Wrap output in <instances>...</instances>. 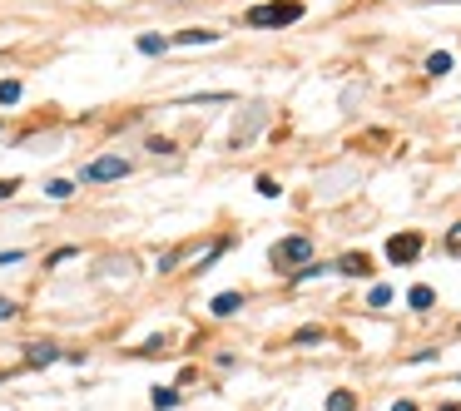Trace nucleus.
Wrapping results in <instances>:
<instances>
[{
	"instance_id": "0eeeda50",
	"label": "nucleus",
	"mask_w": 461,
	"mask_h": 411,
	"mask_svg": "<svg viewBox=\"0 0 461 411\" xmlns=\"http://www.w3.org/2000/svg\"><path fill=\"white\" fill-rule=\"evenodd\" d=\"M208 307H214V317H234L238 307H243V293H219V297L208 302Z\"/></svg>"
},
{
	"instance_id": "f3484780",
	"label": "nucleus",
	"mask_w": 461,
	"mask_h": 411,
	"mask_svg": "<svg viewBox=\"0 0 461 411\" xmlns=\"http://www.w3.org/2000/svg\"><path fill=\"white\" fill-rule=\"evenodd\" d=\"M164 45H169V40H159V35H139V50H144V55H159Z\"/></svg>"
},
{
	"instance_id": "f257e3e1",
	"label": "nucleus",
	"mask_w": 461,
	"mask_h": 411,
	"mask_svg": "<svg viewBox=\"0 0 461 411\" xmlns=\"http://www.w3.org/2000/svg\"><path fill=\"white\" fill-rule=\"evenodd\" d=\"M243 20H248V25H258V30H268V25H298L303 5H298V0H268V5H253Z\"/></svg>"
},
{
	"instance_id": "6ab92c4d",
	"label": "nucleus",
	"mask_w": 461,
	"mask_h": 411,
	"mask_svg": "<svg viewBox=\"0 0 461 411\" xmlns=\"http://www.w3.org/2000/svg\"><path fill=\"white\" fill-rule=\"evenodd\" d=\"M253 189H258V194H263V198H278V194H283V189H278V183H273V178H268V174H263V178H258V183H253Z\"/></svg>"
},
{
	"instance_id": "20e7f679",
	"label": "nucleus",
	"mask_w": 461,
	"mask_h": 411,
	"mask_svg": "<svg viewBox=\"0 0 461 411\" xmlns=\"http://www.w3.org/2000/svg\"><path fill=\"white\" fill-rule=\"evenodd\" d=\"M124 174H129V159H95L90 163V169H85V178H124Z\"/></svg>"
},
{
	"instance_id": "dca6fc26",
	"label": "nucleus",
	"mask_w": 461,
	"mask_h": 411,
	"mask_svg": "<svg viewBox=\"0 0 461 411\" xmlns=\"http://www.w3.org/2000/svg\"><path fill=\"white\" fill-rule=\"evenodd\" d=\"M327 268H323V263H308V268H298V273H292V282H312V278H323Z\"/></svg>"
},
{
	"instance_id": "f8f14e48",
	"label": "nucleus",
	"mask_w": 461,
	"mask_h": 411,
	"mask_svg": "<svg viewBox=\"0 0 461 411\" xmlns=\"http://www.w3.org/2000/svg\"><path fill=\"white\" fill-rule=\"evenodd\" d=\"M447 70H451V55H447V50H436V55L427 59V75H447Z\"/></svg>"
},
{
	"instance_id": "1a4fd4ad",
	"label": "nucleus",
	"mask_w": 461,
	"mask_h": 411,
	"mask_svg": "<svg viewBox=\"0 0 461 411\" xmlns=\"http://www.w3.org/2000/svg\"><path fill=\"white\" fill-rule=\"evenodd\" d=\"M407 302L416 307V313H427V307L436 302V293H432V287H412V293H407Z\"/></svg>"
},
{
	"instance_id": "5701e85b",
	"label": "nucleus",
	"mask_w": 461,
	"mask_h": 411,
	"mask_svg": "<svg viewBox=\"0 0 461 411\" xmlns=\"http://www.w3.org/2000/svg\"><path fill=\"white\" fill-rule=\"evenodd\" d=\"M392 411H416V406H412V401H397V406H392Z\"/></svg>"
},
{
	"instance_id": "423d86ee",
	"label": "nucleus",
	"mask_w": 461,
	"mask_h": 411,
	"mask_svg": "<svg viewBox=\"0 0 461 411\" xmlns=\"http://www.w3.org/2000/svg\"><path fill=\"white\" fill-rule=\"evenodd\" d=\"M60 357H65V352H60V347H50V342H40V347H30V352H25L30 367H50V362H60Z\"/></svg>"
},
{
	"instance_id": "9d476101",
	"label": "nucleus",
	"mask_w": 461,
	"mask_h": 411,
	"mask_svg": "<svg viewBox=\"0 0 461 411\" xmlns=\"http://www.w3.org/2000/svg\"><path fill=\"white\" fill-rule=\"evenodd\" d=\"M327 411H358V397H352V392H332V397H327Z\"/></svg>"
},
{
	"instance_id": "f03ea898",
	"label": "nucleus",
	"mask_w": 461,
	"mask_h": 411,
	"mask_svg": "<svg viewBox=\"0 0 461 411\" xmlns=\"http://www.w3.org/2000/svg\"><path fill=\"white\" fill-rule=\"evenodd\" d=\"M273 263L288 268V263H312V238H283L273 243Z\"/></svg>"
},
{
	"instance_id": "a211bd4d",
	"label": "nucleus",
	"mask_w": 461,
	"mask_h": 411,
	"mask_svg": "<svg viewBox=\"0 0 461 411\" xmlns=\"http://www.w3.org/2000/svg\"><path fill=\"white\" fill-rule=\"evenodd\" d=\"M367 302H372V307H387V302H392V287H387V282H377Z\"/></svg>"
},
{
	"instance_id": "ddd939ff",
	"label": "nucleus",
	"mask_w": 461,
	"mask_h": 411,
	"mask_svg": "<svg viewBox=\"0 0 461 411\" xmlns=\"http://www.w3.org/2000/svg\"><path fill=\"white\" fill-rule=\"evenodd\" d=\"M45 194H50V198H70V194H75V183H70V178H50V183H45Z\"/></svg>"
},
{
	"instance_id": "7ed1b4c3",
	"label": "nucleus",
	"mask_w": 461,
	"mask_h": 411,
	"mask_svg": "<svg viewBox=\"0 0 461 411\" xmlns=\"http://www.w3.org/2000/svg\"><path fill=\"white\" fill-rule=\"evenodd\" d=\"M416 253H422V233H397V238H387V258H392V263H412Z\"/></svg>"
},
{
	"instance_id": "4468645a",
	"label": "nucleus",
	"mask_w": 461,
	"mask_h": 411,
	"mask_svg": "<svg viewBox=\"0 0 461 411\" xmlns=\"http://www.w3.org/2000/svg\"><path fill=\"white\" fill-rule=\"evenodd\" d=\"M292 342H298V347H312V342H323V327H298V332H292Z\"/></svg>"
},
{
	"instance_id": "39448f33",
	"label": "nucleus",
	"mask_w": 461,
	"mask_h": 411,
	"mask_svg": "<svg viewBox=\"0 0 461 411\" xmlns=\"http://www.w3.org/2000/svg\"><path fill=\"white\" fill-rule=\"evenodd\" d=\"M338 273H347V278H367V273H372V258H367V253H347V258L338 263Z\"/></svg>"
},
{
	"instance_id": "aec40b11",
	"label": "nucleus",
	"mask_w": 461,
	"mask_h": 411,
	"mask_svg": "<svg viewBox=\"0 0 461 411\" xmlns=\"http://www.w3.org/2000/svg\"><path fill=\"white\" fill-rule=\"evenodd\" d=\"M447 248H451V253H461V223H456V228L447 233Z\"/></svg>"
},
{
	"instance_id": "6e6552de",
	"label": "nucleus",
	"mask_w": 461,
	"mask_h": 411,
	"mask_svg": "<svg viewBox=\"0 0 461 411\" xmlns=\"http://www.w3.org/2000/svg\"><path fill=\"white\" fill-rule=\"evenodd\" d=\"M219 30H179L174 35V45H214Z\"/></svg>"
},
{
	"instance_id": "2eb2a0df",
	"label": "nucleus",
	"mask_w": 461,
	"mask_h": 411,
	"mask_svg": "<svg viewBox=\"0 0 461 411\" xmlns=\"http://www.w3.org/2000/svg\"><path fill=\"white\" fill-rule=\"evenodd\" d=\"M20 99V79H0V105H15Z\"/></svg>"
},
{
	"instance_id": "9b49d317",
	"label": "nucleus",
	"mask_w": 461,
	"mask_h": 411,
	"mask_svg": "<svg viewBox=\"0 0 461 411\" xmlns=\"http://www.w3.org/2000/svg\"><path fill=\"white\" fill-rule=\"evenodd\" d=\"M169 406H179V392H174V386H159V392H154V411H169Z\"/></svg>"
},
{
	"instance_id": "4be33fe9",
	"label": "nucleus",
	"mask_w": 461,
	"mask_h": 411,
	"mask_svg": "<svg viewBox=\"0 0 461 411\" xmlns=\"http://www.w3.org/2000/svg\"><path fill=\"white\" fill-rule=\"evenodd\" d=\"M5 317H15V302H10V297H0V322H5Z\"/></svg>"
},
{
	"instance_id": "412c9836",
	"label": "nucleus",
	"mask_w": 461,
	"mask_h": 411,
	"mask_svg": "<svg viewBox=\"0 0 461 411\" xmlns=\"http://www.w3.org/2000/svg\"><path fill=\"white\" fill-rule=\"evenodd\" d=\"M15 189H20V183H15V178H0V203H5V198H10Z\"/></svg>"
}]
</instances>
